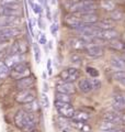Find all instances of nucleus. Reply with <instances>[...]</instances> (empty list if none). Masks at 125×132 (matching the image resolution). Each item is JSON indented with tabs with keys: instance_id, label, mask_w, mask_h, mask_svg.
<instances>
[{
	"instance_id": "obj_13",
	"label": "nucleus",
	"mask_w": 125,
	"mask_h": 132,
	"mask_svg": "<svg viewBox=\"0 0 125 132\" xmlns=\"http://www.w3.org/2000/svg\"><path fill=\"white\" fill-rule=\"evenodd\" d=\"M28 52V44L24 40L20 39L16 40L10 47V54H19V55H24Z\"/></svg>"
},
{
	"instance_id": "obj_12",
	"label": "nucleus",
	"mask_w": 125,
	"mask_h": 132,
	"mask_svg": "<svg viewBox=\"0 0 125 132\" xmlns=\"http://www.w3.org/2000/svg\"><path fill=\"white\" fill-rule=\"evenodd\" d=\"M103 120L114 123V125H121L125 122V116L119 113L118 111H108L103 114Z\"/></svg>"
},
{
	"instance_id": "obj_49",
	"label": "nucleus",
	"mask_w": 125,
	"mask_h": 132,
	"mask_svg": "<svg viewBox=\"0 0 125 132\" xmlns=\"http://www.w3.org/2000/svg\"><path fill=\"white\" fill-rule=\"evenodd\" d=\"M37 1H39V3L41 5V3H43V1H44V0H37Z\"/></svg>"
},
{
	"instance_id": "obj_4",
	"label": "nucleus",
	"mask_w": 125,
	"mask_h": 132,
	"mask_svg": "<svg viewBox=\"0 0 125 132\" xmlns=\"http://www.w3.org/2000/svg\"><path fill=\"white\" fill-rule=\"evenodd\" d=\"M54 106H55L56 111L61 118H66V119H72L73 118V116L75 113V109H74V106L72 104L55 100Z\"/></svg>"
},
{
	"instance_id": "obj_34",
	"label": "nucleus",
	"mask_w": 125,
	"mask_h": 132,
	"mask_svg": "<svg viewBox=\"0 0 125 132\" xmlns=\"http://www.w3.org/2000/svg\"><path fill=\"white\" fill-rule=\"evenodd\" d=\"M33 51H34L35 62L37 64H40V62H41V50L39 47V45H37V43H33Z\"/></svg>"
},
{
	"instance_id": "obj_32",
	"label": "nucleus",
	"mask_w": 125,
	"mask_h": 132,
	"mask_svg": "<svg viewBox=\"0 0 125 132\" xmlns=\"http://www.w3.org/2000/svg\"><path fill=\"white\" fill-rule=\"evenodd\" d=\"M55 98H56V100H57V101H61V102H69V104H72V97H70V95L56 93V94H55Z\"/></svg>"
},
{
	"instance_id": "obj_44",
	"label": "nucleus",
	"mask_w": 125,
	"mask_h": 132,
	"mask_svg": "<svg viewBox=\"0 0 125 132\" xmlns=\"http://www.w3.org/2000/svg\"><path fill=\"white\" fill-rule=\"evenodd\" d=\"M47 90H48V85H47V84H46V82H45V81H44V93H45V92H46V93H47Z\"/></svg>"
},
{
	"instance_id": "obj_3",
	"label": "nucleus",
	"mask_w": 125,
	"mask_h": 132,
	"mask_svg": "<svg viewBox=\"0 0 125 132\" xmlns=\"http://www.w3.org/2000/svg\"><path fill=\"white\" fill-rule=\"evenodd\" d=\"M31 75V68H30V65L25 62H22L13 67L10 71V76L13 78V79L18 80L21 79V78H24V77H28Z\"/></svg>"
},
{
	"instance_id": "obj_20",
	"label": "nucleus",
	"mask_w": 125,
	"mask_h": 132,
	"mask_svg": "<svg viewBox=\"0 0 125 132\" xmlns=\"http://www.w3.org/2000/svg\"><path fill=\"white\" fill-rule=\"evenodd\" d=\"M110 65L118 72L125 69V62L120 56H112L110 59Z\"/></svg>"
},
{
	"instance_id": "obj_48",
	"label": "nucleus",
	"mask_w": 125,
	"mask_h": 132,
	"mask_svg": "<svg viewBox=\"0 0 125 132\" xmlns=\"http://www.w3.org/2000/svg\"><path fill=\"white\" fill-rule=\"evenodd\" d=\"M122 100H123V105L125 107V95H122Z\"/></svg>"
},
{
	"instance_id": "obj_22",
	"label": "nucleus",
	"mask_w": 125,
	"mask_h": 132,
	"mask_svg": "<svg viewBox=\"0 0 125 132\" xmlns=\"http://www.w3.org/2000/svg\"><path fill=\"white\" fill-rule=\"evenodd\" d=\"M94 26L98 29H101V30H109V29H113L114 22L110 18H103L101 20H99Z\"/></svg>"
},
{
	"instance_id": "obj_40",
	"label": "nucleus",
	"mask_w": 125,
	"mask_h": 132,
	"mask_svg": "<svg viewBox=\"0 0 125 132\" xmlns=\"http://www.w3.org/2000/svg\"><path fill=\"white\" fill-rule=\"evenodd\" d=\"M39 43L40 44H42V45H46V43H47V39H46V35L44 34V33H40V36H39Z\"/></svg>"
},
{
	"instance_id": "obj_46",
	"label": "nucleus",
	"mask_w": 125,
	"mask_h": 132,
	"mask_svg": "<svg viewBox=\"0 0 125 132\" xmlns=\"http://www.w3.org/2000/svg\"><path fill=\"white\" fill-rule=\"evenodd\" d=\"M120 57H121V59H122V60L125 62V51H123V52H122V54L120 55Z\"/></svg>"
},
{
	"instance_id": "obj_47",
	"label": "nucleus",
	"mask_w": 125,
	"mask_h": 132,
	"mask_svg": "<svg viewBox=\"0 0 125 132\" xmlns=\"http://www.w3.org/2000/svg\"><path fill=\"white\" fill-rule=\"evenodd\" d=\"M28 1H29V3H30V6H31V8L33 7V6H34V0H28Z\"/></svg>"
},
{
	"instance_id": "obj_51",
	"label": "nucleus",
	"mask_w": 125,
	"mask_h": 132,
	"mask_svg": "<svg viewBox=\"0 0 125 132\" xmlns=\"http://www.w3.org/2000/svg\"><path fill=\"white\" fill-rule=\"evenodd\" d=\"M64 132H70V131H67V130H65V131H64Z\"/></svg>"
},
{
	"instance_id": "obj_29",
	"label": "nucleus",
	"mask_w": 125,
	"mask_h": 132,
	"mask_svg": "<svg viewBox=\"0 0 125 132\" xmlns=\"http://www.w3.org/2000/svg\"><path fill=\"white\" fill-rule=\"evenodd\" d=\"M69 61H70V63H72L73 65L79 66V65H81V63H82V57H81L80 54H78V53H73V54L69 56Z\"/></svg>"
},
{
	"instance_id": "obj_17",
	"label": "nucleus",
	"mask_w": 125,
	"mask_h": 132,
	"mask_svg": "<svg viewBox=\"0 0 125 132\" xmlns=\"http://www.w3.org/2000/svg\"><path fill=\"white\" fill-rule=\"evenodd\" d=\"M22 62H24V55H19V54H9L8 55L5 61H3V63H5L7 65V67L10 69L15 67L18 64L22 63Z\"/></svg>"
},
{
	"instance_id": "obj_38",
	"label": "nucleus",
	"mask_w": 125,
	"mask_h": 132,
	"mask_svg": "<svg viewBox=\"0 0 125 132\" xmlns=\"http://www.w3.org/2000/svg\"><path fill=\"white\" fill-rule=\"evenodd\" d=\"M32 9H33V11H34L35 14H39V15L42 13V11H43L42 5H40V3H34V6L32 7Z\"/></svg>"
},
{
	"instance_id": "obj_25",
	"label": "nucleus",
	"mask_w": 125,
	"mask_h": 132,
	"mask_svg": "<svg viewBox=\"0 0 125 132\" xmlns=\"http://www.w3.org/2000/svg\"><path fill=\"white\" fill-rule=\"evenodd\" d=\"M72 126H74L77 130L80 132H91V127L87 122H81V121H73Z\"/></svg>"
},
{
	"instance_id": "obj_8",
	"label": "nucleus",
	"mask_w": 125,
	"mask_h": 132,
	"mask_svg": "<svg viewBox=\"0 0 125 132\" xmlns=\"http://www.w3.org/2000/svg\"><path fill=\"white\" fill-rule=\"evenodd\" d=\"M21 10L22 8H21L20 3L0 6V16H20Z\"/></svg>"
},
{
	"instance_id": "obj_5",
	"label": "nucleus",
	"mask_w": 125,
	"mask_h": 132,
	"mask_svg": "<svg viewBox=\"0 0 125 132\" xmlns=\"http://www.w3.org/2000/svg\"><path fill=\"white\" fill-rule=\"evenodd\" d=\"M59 79L61 81L74 82L80 77V71L77 67H68L66 69H62L59 73Z\"/></svg>"
},
{
	"instance_id": "obj_39",
	"label": "nucleus",
	"mask_w": 125,
	"mask_h": 132,
	"mask_svg": "<svg viewBox=\"0 0 125 132\" xmlns=\"http://www.w3.org/2000/svg\"><path fill=\"white\" fill-rule=\"evenodd\" d=\"M49 30H51V33H52L53 36H57V34H58V24L56 22L53 23L51 26V28H49Z\"/></svg>"
},
{
	"instance_id": "obj_14",
	"label": "nucleus",
	"mask_w": 125,
	"mask_h": 132,
	"mask_svg": "<svg viewBox=\"0 0 125 132\" xmlns=\"http://www.w3.org/2000/svg\"><path fill=\"white\" fill-rule=\"evenodd\" d=\"M56 93L66 94V95H74L76 93V86L74 82H67V81H60L56 84Z\"/></svg>"
},
{
	"instance_id": "obj_52",
	"label": "nucleus",
	"mask_w": 125,
	"mask_h": 132,
	"mask_svg": "<svg viewBox=\"0 0 125 132\" xmlns=\"http://www.w3.org/2000/svg\"><path fill=\"white\" fill-rule=\"evenodd\" d=\"M124 51H125V47H124Z\"/></svg>"
},
{
	"instance_id": "obj_18",
	"label": "nucleus",
	"mask_w": 125,
	"mask_h": 132,
	"mask_svg": "<svg viewBox=\"0 0 125 132\" xmlns=\"http://www.w3.org/2000/svg\"><path fill=\"white\" fill-rule=\"evenodd\" d=\"M68 44L70 48L75 50V51H85V48L87 46V43L83 41L81 38H77V36H74V38H70L68 41Z\"/></svg>"
},
{
	"instance_id": "obj_7",
	"label": "nucleus",
	"mask_w": 125,
	"mask_h": 132,
	"mask_svg": "<svg viewBox=\"0 0 125 132\" xmlns=\"http://www.w3.org/2000/svg\"><path fill=\"white\" fill-rule=\"evenodd\" d=\"M15 101L20 105H28L30 102L35 100V94L31 89L25 90H20V92L15 95Z\"/></svg>"
},
{
	"instance_id": "obj_16",
	"label": "nucleus",
	"mask_w": 125,
	"mask_h": 132,
	"mask_svg": "<svg viewBox=\"0 0 125 132\" xmlns=\"http://www.w3.org/2000/svg\"><path fill=\"white\" fill-rule=\"evenodd\" d=\"M76 15L81 20V22L85 26H94L99 21V15L95 12H91V13H79Z\"/></svg>"
},
{
	"instance_id": "obj_1",
	"label": "nucleus",
	"mask_w": 125,
	"mask_h": 132,
	"mask_svg": "<svg viewBox=\"0 0 125 132\" xmlns=\"http://www.w3.org/2000/svg\"><path fill=\"white\" fill-rule=\"evenodd\" d=\"M36 118L29 111L21 109L14 114V125L23 132H34L36 129Z\"/></svg>"
},
{
	"instance_id": "obj_19",
	"label": "nucleus",
	"mask_w": 125,
	"mask_h": 132,
	"mask_svg": "<svg viewBox=\"0 0 125 132\" xmlns=\"http://www.w3.org/2000/svg\"><path fill=\"white\" fill-rule=\"evenodd\" d=\"M78 88L83 94H89L92 92L93 89H92V86H91V82H90V78H82V79L79 80Z\"/></svg>"
},
{
	"instance_id": "obj_41",
	"label": "nucleus",
	"mask_w": 125,
	"mask_h": 132,
	"mask_svg": "<svg viewBox=\"0 0 125 132\" xmlns=\"http://www.w3.org/2000/svg\"><path fill=\"white\" fill-rule=\"evenodd\" d=\"M8 47V41H0V53H2Z\"/></svg>"
},
{
	"instance_id": "obj_21",
	"label": "nucleus",
	"mask_w": 125,
	"mask_h": 132,
	"mask_svg": "<svg viewBox=\"0 0 125 132\" xmlns=\"http://www.w3.org/2000/svg\"><path fill=\"white\" fill-rule=\"evenodd\" d=\"M109 47L113 51H116V52H123L124 51V47H125V42H123L122 40L120 39H113L109 41Z\"/></svg>"
},
{
	"instance_id": "obj_31",
	"label": "nucleus",
	"mask_w": 125,
	"mask_h": 132,
	"mask_svg": "<svg viewBox=\"0 0 125 132\" xmlns=\"http://www.w3.org/2000/svg\"><path fill=\"white\" fill-rule=\"evenodd\" d=\"M24 106H25V109L24 110H26V111H29V112H31V113L35 112V111H39V109H40V104L36 100L32 101V102H30V104H28V105H24Z\"/></svg>"
},
{
	"instance_id": "obj_43",
	"label": "nucleus",
	"mask_w": 125,
	"mask_h": 132,
	"mask_svg": "<svg viewBox=\"0 0 125 132\" xmlns=\"http://www.w3.org/2000/svg\"><path fill=\"white\" fill-rule=\"evenodd\" d=\"M29 29H30L31 34L33 35V24H32V20L31 19H29Z\"/></svg>"
},
{
	"instance_id": "obj_6",
	"label": "nucleus",
	"mask_w": 125,
	"mask_h": 132,
	"mask_svg": "<svg viewBox=\"0 0 125 132\" xmlns=\"http://www.w3.org/2000/svg\"><path fill=\"white\" fill-rule=\"evenodd\" d=\"M95 27V26H94ZM119 35L118 31H115L114 29H109V30H101L95 27L94 29V39H99L102 41H111L113 39H116Z\"/></svg>"
},
{
	"instance_id": "obj_37",
	"label": "nucleus",
	"mask_w": 125,
	"mask_h": 132,
	"mask_svg": "<svg viewBox=\"0 0 125 132\" xmlns=\"http://www.w3.org/2000/svg\"><path fill=\"white\" fill-rule=\"evenodd\" d=\"M21 0H0V6H6V5H18Z\"/></svg>"
},
{
	"instance_id": "obj_24",
	"label": "nucleus",
	"mask_w": 125,
	"mask_h": 132,
	"mask_svg": "<svg viewBox=\"0 0 125 132\" xmlns=\"http://www.w3.org/2000/svg\"><path fill=\"white\" fill-rule=\"evenodd\" d=\"M100 7H101L104 11L112 12L113 10H115L116 5H115V2L113 1V0H101Z\"/></svg>"
},
{
	"instance_id": "obj_53",
	"label": "nucleus",
	"mask_w": 125,
	"mask_h": 132,
	"mask_svg": "<svg viewBox=\"0 0 125 132\" xmlns=\"http://www.w3.org/2000/svg\"><path fill=\"white\" fill-rule=\"evenodd\" d=\"M34 132H35V131H34Z\"/></svg>"
},
{
	"instance_id": "obj_27",
	"label": "nucleus",
	"mask_w": 125,
	"mask_h": 132,
	"mask_svg": "<svg viewBox=\"0 0 125 132\" xmlns=\"http://www.w3.org/2000/svg\"><path fill=\"white\" fill-rule=\"evenodd\" d=\"M110 19H111L113 22H115V21H122V20L124 19V14H123L122 11L115 9V10H113V11L111 12Z\"/></svg>"
},
{
	"instance_id": "obj_33",
	"label": "nucleus",
	"mask_w": 125,
	"mask_h": 132,
	"mask_svg": "<svg viewBox=\"0 0 125 132\" xmlns=\"http://www.w3.org/2000/svg\"><path fill=\"white\" fill-rule=\"evenodd\" d=\"M86 73L91 77V78H98L100 76L99 69H97L93 66H87L86 67Z\"/></svg>"
},
{
	"instance_id": "obj_10",
	"label": "nucleus",
	"mask_w": 125,
	"mask_h": 132,
	"mask_svg": "<svg viewBox=\"0 0 125 132\" xmlns=\"http://www.w3.org/2000/svg\"><path fill=\"white\" fill-rule=\"evenodd\" d=\"M86 54L92 57V59H99V57H102L104 55V48L99 44L95 43H90L87 44V46L85 48Z\"/></svg>"
},
{
	"instance_id": "obj_11",
	"label": "nucleus",
	"mask_w": 125,
	"mask_h": 132,
	"mask_svg": "<svg viewBox=\"0 0 125 132\" xmlns=\"http://www.w3.org/2000/svg\"><path fill=\"white\" fill-rule=\"evenodd\" d=\"M64 23L67 28L73 29V30H79V29H81L83 26H85V24L81 22V20L79 19L76 14H73V13L65 16Z\"/></svg>"
},
{
	"instance_id": "obj_36",
	"label": "nucleus",
	"mask_w": 125,
	"mask_h": 132,
	"mask_svg": "<svg viewBox=\"0 0 125 132\" xmlns=\"http://www.w3.org/2000/svg\"><path fill=\"white\" fill-rule=\"evenodd\" d=\"M41 104H42V106H43V108H45V109L49 108V99H48L47 95L45 93H43L42 96H41Z\"/></svg>"
},
{
	"instance_id": "obj_23",
	"label": "nucleus",
	"mask_w": 125,
	"mask_h": 132,
	"mask_svg": "<svg viewBox=\"0 0 125 132\" xmlns=\"http://www.w3.org/2000/svg\"><path fill=\"white\" fill-rule=\"evenodd\" d=\"M73 121H81V122H88V120L90 119V114L86 111L82 110H78L75 111V113L73 116Z\"/></svg>"
},
{
	"instance_id": "obj_35",
	"label": "nucleus",
	"mask_w": 125,
	"mask_h": 132,
	"mask_svg": "<svg viewBox=\"0 0 125 132\" xmlns=\"http://www.w3.org/2000/svg\"><path fill=\"white\" fill-rule=\"evenodd\" d=\"M90 82L93 90H100V88H101V80L99 78H90Z\"/></svg>"
},
{
	"instance_id": "obj_30",
	"label": "nucleus",
	"mask_w": 125,
	"mask_h": 132,
	"mask_svg": "<svg viewBox=\"0 0 125 132\" xmlns=\"http://www.w3.org/2000/svg\"><path fill=\"white\" fill-rule=\"evenodd\" d=\"M100 130L101 131H114V130H116V125L103 120L101 126H100Z\"/></svg>"
},
{
	"instance_id": "obj_9",
	"label": "nucleus",
	"mask_w": 125,
	"mask_h": 132,
	"mask_svg": "<svg viewBox=\"0 0 125 132\" xmlns=\"http://www.w3.org/2000/svg\"><path fill=\"white\" fill-rule=\"evenodd\" d=\"M21 29L19 27H5L0 29V41H9L10 39L19 35Z\"/></svg>"
},
{
	"instance_id": "obj_26",
	"label": "nucleus",
	"mask_w": 125,
	"mask_h": 132,
	"mask_svg": "<svg viewBox=\"0 0 125 132\" xmlns=\"http://www.w3.org/2000/svg\"><path fill=\"white\" fill-rule=\"evenodd\" d=\"M9 75H10V69L3 63V61H0V79H5Z\"/></svg>"
},
{
	"instance_id": "obj_50",
	"label": "nucleus",
	"mask_w": 125,
	"mask_h": 132,
	"mask_svg": "<svg viewBox=\"0 0 125 132\" xmlns=\"http://www.w3.org/2000/svg\"><path fill=\"white\" fill-rule=\"evenodd\" d=\"M101 132H116V131L114 130V131H101Z\"/></svg>"
},
{
	"instance_id": "obj_28",
	"label": "nucleus",
	"mask_w": 125,
	"mask_h": 132,
	"mask_svg": "<svg viewBox=\"0 0 125 132\" xmlns=\"http://www.w3.org/2000/svg\"><path fill=\"white\" fill-rule=\"evenodd\" d=\"M113 78H114V80H116L118 82H120L121 85L125 86V71L115 72V73L113 74Z\"/></svg>"
},
{
	"instance_id": "obj_2",
	"label": "nucleus",
	"mask_w": 125,
	"mask_h": 132,
	"mask_svg": "<svg viewBox=\"0 0 125 132\" xmlns=\"http://www.w3.org/2000/svg\"><path fill=\"white\" fill-rule=\"evenodd\" d=\"M97 8H98V5L94 1H90V0H78V1H75L69 6V11L73 14L91 13V12H95Z\"/></svg>"
},
{
	"instance_id": "obj_42",
	"label": "nucleus",
	"mask_w": 125,
	"mask_h": 132,
	"mask_svg": "<svg viewBox=\"0 0 125 132\" xmlns=\"http://www.w3.org/2000/svg\"><path fill=\"white\" fill-rule=\"evenodd\" d=\"M47 71H48L49 75H52V74H53V71H52V61L51 60L47 61Z\"/></svg>"
},
{
	"instance_id": "obj_15",
	"label": "nucleus",
	"mask_w": 125,
	"mask_h": 132,
	"mask_svg": "<svg viewBox=\"0 0 125 132\" xmlns=\"http://www.w3.org/2000/svg\"><path fill=\"white\" fill-rule=\"evenodd\" d=\"M34 84H35V77L32 76V75L15 80V87L19 89V92H20V90L30 89L31 87L34 86Z\"/></svg>"
},
{
	"instance_id": "obj_45",
	"label": "nucleus",
	"mask_w": 125,
	"mask_h": 132,
	"mask_svg": "<svg viewBox=\"0 0 125 132\" xmlns=\"http://www.w3.org/2000/svg\"><path fill=\"white\" fill-rule=\"evenodd\" d=\"M39 24H40V28H41V29H44L43 22H42V19H41V18H39Z\"/></svg>"
}]
</instances>
